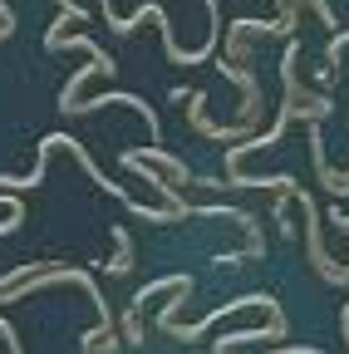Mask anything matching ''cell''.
Returning <instances> with one entry per match:
<instances>
[{
	"instance_id": "obj_1",
	"label": "cell",
	"mask_w": 349,
	"mask_h": 354,
	"mask_svg": "<svg viewBox=\"0 0 349 354\" xmlns=\"http://www.w3.org/2000/svg\"><path fill=\"white\" fill-rule=\"evenodd\" d=\"M113 246H118V251H113V261H109V271H113V276H123L128 266H133V241H128V232H123V227H113Z\"/></svg>"
}]
</instances>
